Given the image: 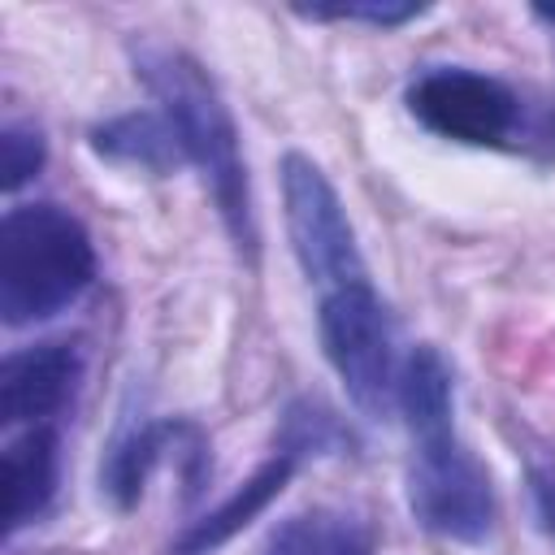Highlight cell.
I'll use <instances>...</instances> for the list:
<instances>
[{"instance_id": "cell-1", "label": "cell", "mask_w": 555, "mask_h": 555, "mask_svg": "<svg viewBox=\"0 0 555 555\" xmlns=\"http://www.w3.org/2000/svg\"><path fill=\"white\" fill-rule=\"evenodd\" d=\"M134 69L160 100V113L169 117L186 160L204 173V186L212 191L234 247L247 260H256L260 234H256V212H251V191H247V165L238 152V126L212 74L191 52L156 43V39L134 43Z\"/></svg>"}, {"instance_id": "cell-2", "label": "cell", "mask_w": 555, "mask_h": 555, "mask_svg": "<svg viewBox=\"0 0 555 555\" xmlns=\"http://www.w3.org/2000/svg\"><path fill=\"white\" fill-rule=\"evenodd\" d=\"M95 278L91 234L61 204H17L0 221V321L22 330L65 312Z\"/></svg>"}, {"instance_id": "cell-3", "label": "cell", "mask_w": 555, "mask_h": 555, "mask_svg": "<svg viewBox=\"0 0 555 555\" xmlns=\"http://www.w3.org/2000/svg\"><path fill=\"white\" fill-rule=\"evenodd\" d=\"M317 330L325 360L347 386L351 403L364 416H386L395 403L399 369H395V321L373 291V282H351L321 295Z\"/></svg>"}, {"instance_id": "cell-4", "label": "cell", "mask_w": 555, "mask_h": 555, "mask_svg": "<svg viewBox=\"0 0 555 555\" xmlns=\"http://www.w3.org/2000/svg\"><path fill=\"white\" fill-rule=\"evenodd\" d=\"M412 520L447 542H481L494 525V486L486 464L455 438V429L416 438L408 460Z\"/></svg>"}, {"instance_id": "cell-5", "label": "cell", "mask_w": 555, "mask_h": 555, "mask_svg": "<svg viewBox=\"0 0 555 555\" xmlns=\"http://www.w3.org/2000/svg\"><path fill=\"white\" fill-rule=\"evenodd\" d=\"M282 204H286V234L295 260L321 295L351 282H369L347 208L312 156L304 152L282 156Z\"/></svg>"}, {"instance_id": "cell-6", "label": "cell", "mask_w": 555, "mask_h": 555, "mask_svg": "<svg viewBox=\"0 0 555 555\" xmlns=\"http://www.w3.org/2000/svg\"><path fill=\"white\" fill-rule=\"evenodd\" d=\"M408 113L438 139L468 147H499L525 130V100L477 69L438 65L408 87Z\"/></svg>"}, {"instance_id": "cell-7", "label": "cell", "mask_w": 555, "mask_h": 555, "mask_svg": "<svg viewBox=\"0 0 555 555\" xmlns=\"http://www.w3.org/2000/svg\"><path fill=\"white\" fill-rule=\"evenodd\" d=\"M82 377V356L69 343H35L0 364V421L4 425H52V416L74 399Z\"/></svg>"}, {"instance_id": "cell-8", "label": "cell", "mask_w": 555, "mask_h": 555, "mask_svg": "<svg viewBox=\"0 0 555 555\" xmlns=\"http://www.w3.org/2000/svg\"><path fill=\"white\" fill-rule=\"evenodd\" d=\"M61 477V434L56 425H30L4 447V529L39 520L56 499Z\"/></svg>"}, {"instance_id": "cell-9", "label": "cell", "mask_w": 555, "mask_h": 555, "mask_svg": "<svg viewBox=\"0 0 555 555\" xmlns=\"http://www.w3.org/2000/svg\"><path fill=\"white\" fill-rule=\"evenodd\" d=\"M295 455L291 451H273L225 503H217L212 512H204L199 520H191L186 525V533L173 542V551L178 555H212L217 546H225L234 533H243L282 490H286V481L295 477Z\"/></svg>"}, {"instance_id": "cell-10", "label": "cell", "mask_w": 555, "mask_h": 555, "mask_svg": "<svg viewBox=\"0 0 555 555\" xmlns=\"http://www.w3.org/2000/svg\"><path fill=\"white\" fill-rule=\"evenodd\" d=\"M186 421H143V425H130L126 434L113 438L108 455H104V468H100V486L104 494L117 503V507H134L152 468L178 451V442L186 438Z\"/></svg>"}, {"instance_id": "cell-11", "label": "cell", "mask_w": 555, "mask_h": 555, "mask_svg": "<svg viewBox=\"0 0 555 555\" xmlns=\"http://www.w3.org/2000/svg\"><path fill=\"white\" fill-rule=\"evenodd\" d=\"M91 147L113 160V165H130V169H143V173H173L186 152L169 126L165 113H121V117H108L104 126L91 130Z\"/></svg>"}, {"instance_id": "cell-12", "label": "cell", "mask_w": 555, "mask_h": 555, "mask_svg": "<svg viewBox=\"0 0 555 555\" xmlns=\"http://www.w3.org/2000/svg\"><path fill=\"white\" fill-rule=\"evenodd\" d=\"M373 551H377L373 525L347 507L295 512L264 542V555H373Z\"/></svg>"}, {"instance_id": "cell-13", "label": "cell", "mask_w": 555, "mask_h": 555, "mask_svg": "<svg viewBox=\"0 0 555 555\" xmlns=\"http://www.w3.org/2000/svg\"><path fill=\"white\" fill-rule=\"evenodd\" d=\"M395 403H399V412H403V425H408L412 442L455 429V425H451V408H455L451 369H447V360H442L438 347L421 343V347L408 351V360L399 364Z\"/></svg>"}, {"instance_id": "cell-14", "label": "cell", "mask_w": 555, "mask_h": 555, "mask_svg": "<svg viewBox=\"0 0 555 555\" xmlns=\"http://www.w3.org/2000/svg\"><path fill=\"white\" fill-rule=\"evenodd\" d=\"M338 442H343V429H338V421H334L321 403L295 399V403L286 408L282 447H278V451H291L295 460H304V455H325V451L338 447Z\"/></svg>"}, {"instance_id": "cell-15", "label": "cell", "mask_w": 555, "mask_h": 555, "mask_svg": "<svg viewBox=\"0 0 555 555\" xmlns=\"http://www.w3.org/2000/svg\"><path fill=\"white\" fill-rule=\"evenodd\" d=\"M429 4L416 0H338V4H299V17H317V22H369V26H403L412 17H421Z\"/></svg>"}, {"instance_id": "cell-16", "label": "cell", "mask_w": 555, "mask_h": 555, "mask_svg": "<svg viewBox=\"0 0 555 555\" xmlns=\"http://www.w3.org/2000/svg\"><path fill=\"white\" fill-rule=\"evenodd\" d=\"M43 134L26 121H4L0 130V186L4 191H17L22 182H30L39 169H43Z\"/></svg>"}, {"instance_id": "cell-17", "label": "cell", "mask_w": 555, "mask_h": 555, "mask_svg": "<svg viewBox=\"0 0 555 555\" xmlns=\"http://www.w3.org/2000/svg\"><path fill=\"white\" fill-rule=\"evenodd\" d=\"M533 507H538V525H542V533L555 542V468L533 473Z\"/></svg>"}, {"instance_id": "cell-18", "label": "cell", "mask_w": 555, "mask_h": 555, "mask_svg": "<svg viewBox=\"0 0 555 555\" xmlns=\"http://www.w3.org/2000/svg\"><path fill=\"white\" fill-rule=\"evenodd\" d=\"M533 17H542V22L555 26V9H551V4H533Z\"/></svg>"}]
</instances>
